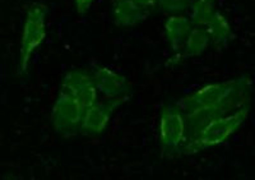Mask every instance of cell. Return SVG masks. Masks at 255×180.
I'll return each instance as SVG.
<instances>
[{
  "instance_id": "obj_1",
  "label": "cell",
  "mask_w": 255,
  "mask_h": 180,
  "mask_svg": "<svg viewBox=\"0 0 255 180\" xmlns=\"http://www.w3.org/2000/svg\"><path fill=\"white\" fill-rule=\"evenodd\" d=\"M252 81L241 76L226 82L208 84L176 102L186 120V141L213 119L249 106ZM186 143V142H185Z\"/></svg>"
},
{
  "instance_id": "obj_2",
  "label": "cell",
  "mask_w": 255,
  "mask_h": 180,
  "mask_svg": "<svg viewBox=\"0 0 255 180\" xmlns=\"http://www.w3.org/2000/svg\"><path fill=\"white\" fill-rule=\"evenodd\" d=\"M248 113H249V106H245L235 113L209 122L198 132L197 136L186 141L183 148V155H194L203 150H208L225 143L245 123Z\"/></svg>"
},
{
  "instance_id": "obj_3",
  "label": "cell",
  "mask_w": 255,
  "mask_h": 180,
  "mask_svg": "<svg viewBox=\"0 0 255 180\" xmlns=\"http://www.w3.org/2000/svg\"><path fill=\"white\" fill-rule=\"evenodd\" d=\"M186 142V120L176 104H166L159 118V146L165 159H175L183 155Z\"/></svg>"
},
{
  "instance_id": "obj_4",
  "label": "cell",
  "mask_w": 255,
  "mask_h": 180,
  "mask_svg": "<svg viewBox=\"0 0 255 180\" xmlns=\"http://www.w3.org/2000/svg\"><path fill=\"white\" fill-rule=\"evenodd\" d=\"M46 15L47 6L44 4H33L27 10L18 58L19 74L26 73L32 54L46 37Z\"/></svg>"
},
{
  "instance_id": "obj_5",
  "label": "cell",
  "mask_w": 255,
  "mask_h": 180,
  "mask_svg": "<svg viewBox=\"0 0 255 180\" xmlns=\"http://www.w3.org/2000/svg\"><path fill=\"white\" fill-rule=\"evenodd\" d=\"M84 110L86 108L82 106L72 95L60 90L50 116L52 128L63 137L76 136L78 132H81Z\"/></svg>"
},
{
  "instance_id": "obj_6",
  "label": "cell",
  "mask_w": 255,
  "mask_h": 180,
  "mask_svg": "<svg viewBox=\"0 0 255 180\" xmlns=\"http://www.w3.org/2000/svg\"><path fill=\"white\" fill-rule=\"evenodd\" d=\"M127 100L128 97H115V99H108L101 102L97 101L92 106L86 108L81 133L90 137H96L104 133L113 114Z\"/></svg>"
},
{
  "instance_id": "obj_7",
  "label": "cell",
  "mask_w": 255,
  "mask_h": 180,
  "mask_svg": "<svg viewBox=\"0 0 255 180\" xmlns=\"http://www.w3.org/2000/svg\"><path fill=\"white\" fill-rule=\"evenodd\" d=\"M61 90L72 95L82 106L88 108L99 101V90L92 73L86 70H72L61 82Z\"/></svg>"
},
{
  "instance_id": "obj_8",
  "label": "cell",
  "mask_w": 255,
  "mask_h": 180,
  "mask_svg": "<svg viewBox=\"0 0 255 180\" xmlns=\"http://www.w3.org/2000/svg\"><path fill=\"white\" fill-rule=\"evenodd\" d=\"M97 90L106 99L129 97L131 87L124 76L106 67H95L92 70Z\"/></svg>"
},
{
  "instance_id": "obj_9",
  "label": "cell",
  "mask_w": 255,
  "mask_h": 180,
  "mask_svg": "<svg viewBox=\"0 0 255 180\" xmlns=\"http://www.w3.org/2000/svg\"><path fill=\"white\" fill-rule=\"evenodd\" d=\"M113 14L118 26L133 27L145 20L149 9L133 0H114Z\"/></svg>"
},
{
  "instance_id": "obj_10",
  "label": "cell",
  "mask_w": 255,
  "mask_h": 180,
  "mask_svg": "<svg viewBox=\"0 0 255 180\" xmlns=\"http://www.w3.org/2000/svg\"><path fill=\"white\" fill-rule=\"evenodd\" d=\"M193 27L190 18L184 15L174 14L167 18L165 22V35L172 51L183 49Z\"/></svg>"
},
{
  "instance_id": "obj_11",
  "label": "cell",
  "mask_w": 255,
  "mask_h": 180,
  "mask_svg": "<svg viewBox=\"0 0 255 180\" xmlns=\"http://www.w3.org/2000/svg\"><path fill=\"white\" fill-rule=\"evenodd\" d=\"M212 44L211 36L204 28L193 27L191 32L189 33L186 42L184 45L183 58H193V56L202 55L209 45Z\"/></svg>"
},
{
  "instance_id": "obj_12",
  "label": "cell",
  "mask_w": 255,
  "mask_h": 180,
  "mask_svg": "<svg viewBox=\"0 0 255 180\" xmlns=\"http://www.w3.org/2000/svg\"><path fill=\"white\" fill-rule=\"evenodd\" d=\"M216 13V0H194L191 4V23L194 27L206 28Z\"/></svg>"
},
{
  "instance_id": "obj_13",
  "label": "cell",
  "mask_w": 255,
  "mask_h": 180,
  "mask_svg": "<svg viewBox=\"0 0 255 180\" xmlns=\"http://www.w3.org/2000/svg\"><path fill=\"white\" fill-rule=\"evenodd\" d=\"M204 29L211 36L212 44L216 45V46L226 45L234 37V33H232L231 27H230L227 19L218 12L216 13L213 19L209 22V24Z\"/></svg>"
},
{
  "instance_id": "obj_14",
  "label": "cell",
  "mask_w": 255,
  "mask_h": 180,
  "mask_svg": "<svg viewBox=\"0 0 255 180\" xmlns=\"http://www.w3.org/2000/svg\"><path fill=\"white\" fill-rule=\"evenodd\" d=\"M193 3L194 0H158V6L163 12L176 14L188 9Z\"/></svg>"
},
{
  "instance_id": "obj_15",
  "label": "cell",
  "mask_w": 255,
  "mask_h": 180,
  "mask_svg": "<svg viewBox=\"0 0 255 180\" xmlns=\"http://www.w3.org/2000/svg\"><path fill=\"white\" fill-rule=\"evenodd\" d=\"M76 1V8L77 12L79 15H84L88 12L91 4L93 3V0H74Z\"/></svg>"
},
{
  "instance_id": "obj_16",
  "label": "cell",
  "mask_w": 255,
  "mask_h": 180,
  "mask_svg": "<svg viewBox=\"0 0 255 180\" xmlns=\"http://www.w3.org/2000/svg\"><path fill=\"white\" fill-rule=\"evenodd\" d=\"M133 1H135V3L145 6V8H148L149 10H151L152 8H154V6L158 4V0H133Z\"/></svg>"
}]
</instances>
